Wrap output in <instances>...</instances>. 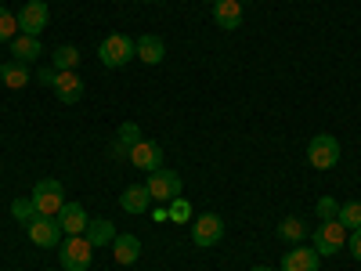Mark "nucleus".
Here are the masks:
<instances>
[{"instance_id": "1", "label": "nucleus", "mask_w": 361, "mask_h": 271, "mask_svg": "<svg viewBox=\"0 0 361 271\" xmlns=\"http://www.w3.org/2000/svg\"><path fill=\"white\" fill-rule=\"evenodd\" d=\"M98 58H102V66H109V69H123L130 58H137V44L127 33H109L98 44Z\"/></svg>"}, {"instance_id": "2", "label": "nucleus", "mask_w": 361, "mask_h": 271, "mask_svg": "<svg viewBox=\"0 0 361 271\" xmlns=\"http://www.w3.org/2000/svg\"><path fill=\"white\" fill-rule=\"evenodd\" d=\"M29 199H33L40 217H58V210L66 206V188H62V181L44 177V181H37V188H33V195H29Z\"/></svg>"}, {"instance_id": "3", "label": "nucleus", "mask_w": 361, "mask_h": 271, "mask_svg": "<svg viewBox=\"0 0 361 271\" xmlns=\"http://www.w3.org/2000/svg\"><path fill=\"white\" fill-rule=\"evenodd\" d=\"M90 257H94V246L83 235H66V243L58 246V260H62L66 271H87Z\"/></svg>"}, {"instance_id": "4", "label": "nucleus", "mask_w": 361, "mask_h": 271, "mask_svg": "<svg viewBox=\"0 0 361 271\" xmlns=\"http://www.w3.org/2000/svg\"><path fill=\"white\" fill-rule=\"evenodd\" d=\"M145 188H148V195H152V203H173L180 195V174L170 170V167H159V170L148 174Z\"/></svg>"}, {"instance_id": "5", "label": "nucleus", "mask_w": 361, "mask_h": 271, "mask_svg": "<svg viewBox=\"0 0 361 271\" xmlns=\"http://www.w3.org/2000/svg\"><path fill=\"white\" fill-rule=\"evenodd\" d=\"M307 163L314 170H333L340 163V141L333 134H314L307 145Z\"/></svg>"}, {"instance_id": "6", "label": "nucleus", "mask_w": 361, "mask_h": 271, "mask_svg": "<svg viewBox=\"0 0 361 271\" xmlns=\"http://www.w3.org/2000/svg\"><path fill=\"white\" fill-rule=\"evenodd\" d=\"M347 246V228L340 221H322L314 228V253L318 257H333Z\"/></svg>"}, {"instance_id": "7", "label": "nucleus", "mask_w": 361, "mask_h": 271, "mask_svg": "<svg viewBox=\"0 0 361 271\" xmlns=\"http://www.w3.org/2000/svg\"><path fill=\"white\" fill-rule=\"evenodd\" d=\"M15 18H18V33H25V37H40L44 29H47L51 11H47L44 0H25L22 11H18Z\"/></svg>"}, {"instance_id": "8", "label": "nucleus", "mask_w": 361, "mask_h": 271, "mask_svg": "<svg viewBox=\"0 0 361 271\" xmlns=\"http://www.w3.org/2000/svg\"><path fill=\"white\" fill-rule=\"evenodd\" d=\"M25 231H29V239H33L37 246H44V250H58L62 246V224H58V217H33L25 224Z\"/></svg>"}, {"instance_id": "9", "label": "nucleus", "mask_w": 361, "mask_h": 271, "mask_svg": "<svg viewBox=\"0 0 361 271\" xmlns=\"http://www.w3.org/2000/svg\"><path fill=\"white\" fill-rule=\"evenodd\" d=\"M224 239V221L217 217V214H202V217H195L192 221V243L195 246H217Z\"/></svg>"}, {"instance_id": "10", "label": "nucleus", "mask_w": 361, "mask_h": 271, "mask_svg": "<svg viewBox=\"0 0 361 271\" xmlns=\"http://www.w3.org/2000/svg\"><path fill=\"white\" fill-rule=\"evenodd\" d=\"M127 159L137 167V170H145V174H152V170H159L163 167V148L156 145V141H148V138H141L130 152H127Z\"/></svg>"}, {"instance_id": "11", "label": "nucleus", "mask_w": 361, "mask_h": 271, "mask_svg": "<svg viewBox=\"0 0 361 271\" xmlns=\"http://www.w3.org/2000/svg\"><path fill=\"white\" fill-rule=\"evenodd\" d=\"M322 257L314 253V246H293L286 257H282V271H318Z\"/></svg>"}, {"instance_id": "12", "label": "nucleus", "mask_w": 361, "mask_h": 271, "mask_svg": "<svg viewBox=\"0 0 361 271\" xmlns=\"http://www.w3.org/2000/svg\"><path fill=\"white\" fill-rule=\"evenodd\" d=\"M54 95H58V102H66V105H76L80 98H83V80L76 76V69H69V73H58L54 76Z\"/></svg>"}, {"instance_id": "13", "label": "nucleus", "mask_w": 361, "mask_h": 271, "mask_svg": "<svg viewBox=\"0 0 361 271\" xmlns=\"http://www.w3.org/2000/svg\"><path fill=\"white\" fill-rule=\"evenodd\" d=\"M112 257H116V264H123V267L137 264V257H141V239H137V235H116V239H112Z\"/></svg>"}, {"instance_id": "14", "label": "nucleus", "mask_w": 361, "mask_h": 271, "mask_svg": "<svg viewBox=\"0 0 361 271\" xmlns=\"http://www.w3.org/2000/svg\"><path fill=\"white\" fill-rule=\"evenodd\" d=\"M58 224H62L66 235H83L87 228V210L80 203H66L62 210H58Z\"/></svg>"}, {"instance_id": "15", "label": "nucleus", "mask_w": 361, "mask_h": 271, "mask_svg": "<svg viewBox=\"0 0 361 271\" xmlns=\"http://www.w3.org/2000/svg\"><path fill=\"white\" fill-rule=\"evenodd\" d=\"M137 44V58L145 66H159L163 58H166V44H163V37H152V33H145L141 40H134Z\"/></svg>"}, {"instance_id": "16", "label": "nucleus", "mask_w": 361, "mask_h": 271, "mask_svg": "<svg viewBox=\"0 0 361 271\" xmlns=\"http://www.w3.org/2000/svg\"><path fill=\"white\" fill-rule=\"evenodd\" d=\"M83 239L90 246H109L112 239H116V224L109 221V217H98V221H87V228H83Z\"/></svg>"}, {"instance_id": "17", "label": "nucleus", "mask_w": 361, "mask_h": 271, "mask_svg": "<svg viewBox=\"0 0 361 271\" xmlns=\"http://www.w3.org/2000/svg\"><path fill=\"white\" fill-rule=\"evenodd\" d=\"M214 22L221 29H238V22H243V0H217L214 4Z\"/></svg>"}, {"instance_id": "18", "label": "nucleus", "mask_w": 361, "mask_h": 271, "mask_svg": "<svg viewBox=\"0 0 361 271\" xmlns=\"http://www.w3.org/2000/svg\"><path fill=\"white\" fill-rule=\"evenodd\" d=\"M119 206H123L127 214H145V210L152 206V195H148L145 185H130V188H123V195H119Z\"/></svg>"}, {"instance_id": "19", "label": "nucleus", "mask_w": 361, "mask_h": 271, "mask_svg": "<svg viewBox=\"0 0 361 271\" xmlns=\"http://www.w3.org/2000/svg\"><path fill=\"white\" fill-rule=\"evenodd\" d=\"M40 37H25V33H18L15 40H11V54H15V62H37V58H40Z\"/></svg>"}, {"instance_id": "20", "label": "nucleus", "mask_w": 361, "mask_h": 271, "mask_svg": "<svg viewBox=\"0 0 361 271\" xmlns=\"http://www.w3.org/2000/svg\"><path fill=\"white\" fill-rule=\"evenodd\" d=\"M29 80H33V76H29L25 62H8L4 69H0V83H4V87H11V90H22Z\"/></svg>"}, {"instance_id": "21", "label": "nucleus", "mask_w": 361, "mask_h": 271, "mask_svg": "<svg viewBox=\"0 0 361 271\" xmlns=\"http://www.w3.org/2000/svg\"><path fill=\"white\" fill-rule=\"evenodd\" d=\"M80 66V51L73 44H62V47H54V69L58 73H69Z\"/></svg>"}, {"instance_id": "22", "label": "nucleus", "mask_w": 361, "mask_h": 271, "mask_svg": "<svg viewBox=\"0 0 361 271\" xmlns=\"http://www.w3.org/2000/svg\"><path fill=\"white\" fill-rule=\"evenodd\" d=\"M336 221H340L347 231L361 228V203H340V214H336Z\"/></svg>"}, {"instance_id": "23", "label": "nucleus", "mask_w": 361, "mask_h": 271, "mask_svg": "<svg viewBox=\"0 0 361 271\" xmlns=\"http://www.w3.org/2000/svg\"><path fill=\"white\" fill-rule=\"evenodd\" d=\"M141 141V127L137 124H123L119 127V141H116V152H130V148Z\"/></svg>"}, {"instance_id": "24", "label": "nucleus", "mask_w": 361, "mask_h": 271, "mask_svg": "<svg viewBox=\"0 0 361 271\" xmlns=\"http://www.w3.org/2000/svg\"><path fill=\"white\" fill-rule=\"evenodd\" d=\"M15 37H18V18L8 8H0V44H11Z\"/></svg>"}, {"instance_id": "25", "label": "nucleus", "mask_w": 361, "mask_h": 271, "mask_svg": "<svg viewBox=\"0 0 361 271\" xmlns=\"http://www.w3.org/2000/svg\"><path fill=\"white\" fill-rule=\"evenodd\" d=\"M279 235L289 239V243H300V239L307 235V228H304V221H300V217H286V221L279 224Z\"/></svg>"}, {"instance_id": "26", "label": "nucleus", "mask_w": 361, "mask_h": 271, "mask_svg": "<svg viewBox=\"0 0 361 271\" xmlns=\"http://www.w3.org/2000/svg\"><path fill=\"white\" fill-rule=\"evenodd\" d=\"M11 214H15L18 224H29L37 217V206H33V199H18V203H11Z\"/></svg>"}, {"instance_id": "27", "label": "nucleus", "mask_w": 361, "mask_h": 271, "mask_svg": "<svg viewBox=\"0 0 361 271\" xmlns=\"http://www.w3.org/2000/svg\"><path fill=\"white\" fill-rule=\"evenodd\" d=\"M314 210H318V217H322V221H336V214H340V203H336L333 195H322Z\"/></svg>"}, {"instance_id": "28", "label": "nucleus", "mask_w": 361, "mask_h": 271, "mask_svg": "<svg viewBox=\"0 0 361 271\" xmlns=\"http://www.w3.org/2000/svg\"><path fill=\"white\" fill-rule=\"evenodd\" d=\"M170 217H173V221H188V217H192V206L177 195V199L170 203Z\"/></svg>"}, {"instance_id": "29", "label": "nucleus", "mask_w": 361, "mask_h": 271, "mask_svg": "<svg viewBox=\"0 0 361 271\" xmlns=\"http://www.w3.org/2000/svg\"><path fill=\"white\" fill-rule=\"evenodd\" d=\"M54 76H58V69H37V83L40 87H54Z\"/></svg>"}, {"instance_id": "30", "label": "nucleus", "mask_w": 361, "mask_h": 271, "mask_svg": "<svg viewBox=\"0 0 361 271\" xmlns=\"http://www.w3.org/2000/svg\"><path fill=\"white\" fill-rule=\"evenodd\" d=\"M350 253L361 260V228H354V235H350Z\"/></svg>"}, {"instance_id": "31", "label": "nucleus", "mask_w": 361, "mask_h": 271, "mask_svg": "<svg viewBox=\"0 0 361 271\" xmlns=\"http://www.w3.org/2000/svg\"><path fill=\"white\" fill-rule=\"evenodd\" d=\"M250 271H271V267H250Z\"/></svg>"}, {"instance_id": "32", "label": "nucleus", "mask_w": 361, "mask_h": 271, "mask_svg": "<svg viewBox=\"0 0 361 271\" xmlns=\"http://www.w3.org/2000/svg\"><path fill=\"white\" fill-rule=\"evenodd\" d=\"M145 4H159V0H145Z\"/></svg>"}, {"instance_id": "33", "label": "nucleus", "mask_w": 361, "mask_h": 271, "mask_svg": "<svg viewBox=\"0 0 361 271\" xmlns=\"http://www.w3.org/2000/svg\"><path fill=\"white\" fill-rule=\"evenodd\" d=\"M206 4H217V0H206Z\"/></svg>"}, {"instance_id": "34", "label": "nucleus", "mask_w": 361, "mask_h": 271, "mask_svg": "<svg viewBox=\"0 0 361 271\" xmlns=\"http://www.w3.org/2000/svg\"><path fill=\"white\" fill-rule=\"evenodd\" d=\"M0 4H4V0H0Z\"/></svg>"}, {"instance_id": "35", "label": "nucleus", "mask_w": 361, "mask_h": 271, "mask_svg": "<svg viewBox=\"0 0 361 271\" xmlns=\"http://www.w3.org/2000/svg\"><path fill=\"white\" fill-rule=\"evenodd\" d=\"M0 87H4V83H0Z\"/></svg>"}]
</instances>
